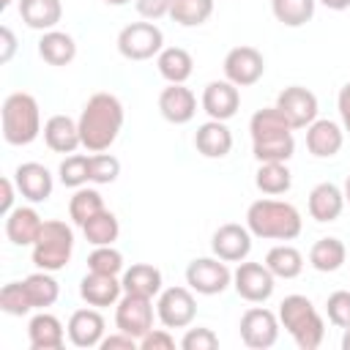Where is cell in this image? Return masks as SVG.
Returning a JSON list of instances; mask_svg holds the SVG:
<instances>
[{"label": "cell", "mask_w": 350, "mask_h": 350, "mask_svg": "<svg viewBox=\"0 0 350 350\" xmlns=\"http://www.w3.org/2000/svg\"><path fill=\"white\" fill-rule=\"evenodd\" d=\"M134 5H137V14H139L142 19L156 22V19H161V16L170 14L172 0H134Z\"/></svg>", "instance_id": "obj_47"}, {"label": "cell", "mask_w": 350, "mask_h": 350, "mask_svg": "<svg viewBox=\"0 0 350 350\" xmlns=\"http://www.w3.org/2000/svg\"><path fill=\"white\" fill-rule=\"evenodd\" d=\"M82 232H85V241L93 243V246H112L120 235V221L112 211H98L93 219H88L82 224Z\"/></svg>", "instance_id": "obj_34"}, {"label": "cell", "mask_w": 350, "mask_h": 350, "mask_svg": "<svg viewBox=\"0 0 350 350\" xmlns=\"http://www.w3.org/2000/svg\"><path fill=\"white\" fill-rule=\"evenodd\" d=\"M345 205H347V202H345V191H342L336 183H331V180L317 183V186L309 191V200H306L309 216H312L314 221H320V224L336 221V219L342 216Z\"/></svg>", "instance_id": "obj_21"}, {"label": "cell", "mask_w": 350, "mask_h": 350, "mask_svg": "<svg viewBox=\"0 0 350 350\" xmlns=\"http://www.w3.org/2000/svg\"><path fill=\"white\" fill-rule=\"evenodd\" d=\"M14 183H16L19 194H22L27 202H33V205L46 202V200L52 197V189H55L52 172H49L44 164H38V161H25V164H19V167L14 170Z\"/></svg>", "instance_id": "obj_17"}, {"label": "cell", "mask_w": 350, "mask_h": 350, "mask_svg": "<svg viewBox=\"0 0 350 350\" xmlns=\"http://www.w3.org/2000/svg\"><path fill=\"white\" fill-rule=\"evenodd\" d=\"M279 314H273L271 309L265 306H252L241 314V323H238V331H241V342L252 350H268L276 345L279 339Z\"/></svg>", "instance_id": "obj_10"}, {"label": "cell", "mask_w": 350, "mask_h": 350, "mask_svg": "<svg viewBox=\"0 0 350 350\" xmlns=\"http://www.w3.org/2000/svg\"><path fill=\"white\" fill-rule=\"evenodd\" d=\"M41 227H44V219L33 205H16L5 216V238L14 246H33Z\"/></svg>", "instance_id": "obj_23"}, {"label": "cell", "mask_w": 350, "mask_h": 350, "mask_svg": "<svg viewBox=\"0 0 350 350\" xmlns=\"http://www.w3.org/2000/svg\"><path fill=\"white\" fill-rule=\"evenodd\" d=\"M159 112L167 123L183 126L197 115V96L186 85H167L159 93Z\"/></svg>", "instance_id": "obj_19"}, {"label": "cell", "mask_w": 350, "mask_h": 350, "mask_svg": "<svg viewBox=\"0 0 350 350\" xmlns=\"http://www.w3.org/2000/svg\"><path fill=\"white\" fill-rule=\"evenodd\" d=\"M153 298L148 295H134V293H123L120 301L115 304V328L134 336L137 342L153 328Z\"/></svg>", "instance_id": "obj_9"}, {"label": "cell", "mask_w": 350, "mask_h": 350, "mask_svg": "<svg viewBox=\"0 0 350 350\" xmlns=\"http://www.w3.org/2000/svg\"><path fill=\"white\" fill-rule=\"evenodd\" d=\"M252 153L257 161H290L295 153V137L284 134L276 139H265V142H252Z\"/></svg>", "instance_id": "obj_40"}, {"label": "cell", "mask_w": 350, "mask_h": 350, "mask_svg": "<svg viewBox=\"0 0 350 350\" xmlns=\"http://www.w3.org/2000/svg\"><path fill=\"white\" fill-rule=\"evenodd\" d=\"M345 260H347L345 243H342L339 238H331V235L314 241L312 249H309V265H312L314 271H320V273H334V271H339V268L345 265Z\"/></svg>", "instance_id": "obj_32"}, {"label": "cell", "mask_w": 350, "mask_h": 350, "mask_svg": "<svg viewBox=\"0 0 350 350\" xmlns=\"http://www.w3.org/2000/svg\"><path fill=\"white\" fill-rule=\"evenodd\" d=\"M246 227L262 241H295L304 230V219L293 202L262 197L246 208Z\"/></svg>", "instance_id": "obj_2"}, {"label": "cell", "mask_w": 350, "mask_h": 350, "mask_svg": "<svg viewBox=\"0 0 350 350\" xmlns=\"http://www.w3.org/2000/svg\"><path fill=\"white\" fill-rule=\"evenodd\" d=\"M200 104H202V109L211 120H224L227 123L241 109V90L230 79H213L202 88Z\"/></svg>", "instance_id": "obj_15"}, {"label": "cell", "mask_w": 350, "mask_h": 350, "mask_svg": "<svg viewBox=\"0 0 350 350\" xmlns=\"http://www.w3.org/2000/svg\"><path fill=\"white\" fill-rule=\"evenodd\" d=\"M314 5H317V0H271V11H273L276 22H282L284 27H301V25L312 22Z\"/></svg>", "instance_id": "obj_36"}, {"label": "cell", "mask_w": 350, "mask_h": 350, "mask_svg": "<svg viewBox=\"0 0 350 350\" xmlns=\"http://www.w3.org/2000/svg\"><path fill=\"white\" fill-rule=\"evenodd\" d=\"M178 345H180L183 350H216V347H219V336H216L211 328L197 325V328H186V334L180 336Z\"/></svg>", "instance_id": "obj_45"}, {"label": "cell", "mask_w": 350, "mask_h": 350, "mask_svg": "<svg viewBox=\"0 0 350 350\" xmlns=\"http://www.w3.org/2000/svg\"><path fill=\"white\" fill-rule=\"evenodd\" d=\"M38 55L49 66H68L77 57V41H74L71 33H63L57 27L46 30L38 38Z\"/></svg>", "instance_id": "obj_29"}, {"label": "cell", "mask_w": 350, "mask_h": 350, "mask_svg": "<svg viewBox=\"0 0 350 350\" xmlns=\"http://www.w3.org/2000/svg\"><path fill=\"white\" fill-rule=\"evenodd\" d=\"M156 68L170 85H186V79L194 71V57L183 46H164L156 55Z\"/></svg>", "instance_id": "obj_28"}, {"label": "cell", "mask_w": 350, "mask_h": 350, "mask_svg": "<svg viewBox=\"0 0 350 350\" xmlns=\"http://www.w3.org/2000/svg\"><path fill=\"white\" fill-rule=\"evenodd\" d=\"M232 287L235 293L249 304H265L276 290V276L268 271L265 262H238L232 271Z\"/></svg>", "instance_id": "obj_11"}, {"label": "cell", "mask_w": 350, "mask_h": 350, "mask_svg": "<svg viewBox=\"0 0 350 350\" xmlns=\"http://www.w3.org/2000/svg\"><path fill=\"white\" fill-rule=\"evenodd\" d=\"M345 145V129L331 118H317L306 126V148L314 159H331Z\"/></svg>", "instance_id": "obj_20"}, {"label": "cell", "mask_w": 350, "mask_h": 350, "mask_svg": "<svg viewBox=\"0 0 350 350\" xmlns=\"http://www.w3.org/2000/svg\"><path fill=\"white\" fill-rule=\"evenodd\" d=\"M98 347H101V350H137V347H139V342H137L134 336L123 334V331H115V334L104 336Z\"/></svg>", "instance_id": "obj_48"}, {"label": "cell", "mask_w": 350, "mask_h": 350, "mask_svg": "<svg viewBox=\"0 0 350 350\" xmlns=\"http://www.w3.org/2000/svg\"><path fill=\"white\" fill-rule=\"evenodd\" d=\"M22 282H25V290H27V295L33 301V309H46L60 298V284L52 276V271H41L38 268L36 273L25 276Z\"/></svg>", "instance_id": "obj_35"}, {"label": "cell", "mask_w": 350, "mask_h": 350, "mask_svg": "<svg viewBox=\"0 0 350 350\" xmlns=\"http://www.w3.org/2000/svg\"><path fill=\"white\" fill-rule=\"evenodd\" d=\"M221 68H224V79H230L235 88H252L265 74V57H262L260 49H254L249 44H241V46H232L224 55Z\"/></svg>", "instance_id": "obj_12"}, {"label": "cell", "mask_w": 350, "mask_h": 350, "mask_svg": "<svg viewBox=\"0 0 350 350\" xmlns=\"http://www.w3.org/2000/svg\"><path fill=\"white\" fill-rule=\"evenodd\" d=\"M276 109L287 118V123L293 129H306L317 120V112H320V104H317V96L304 88V85H290L284 88L279 96H276Z\"/></svg>", "instance_id": "obj_13"}, {"label": "cell", "mask_w": 350, "mask_h": 350, "mask_svg": "<svg viewBox=\"0 0 350 350\" xmlns=\"http://www.w3.org/2000/svg\"><path fill=\"white\" fill-rule=\"evenodd\" d=\"M194 148L205 159H224L232 150V131L224 120H205L194 131Z\"/></svg>", "instance_id": "obj_24"}, {"label": "cell", "mask_w": 350, "mask_h": 350, "mask_svg": "<svg viewBox=\"0 0 350 350\" xmlns=\"http://www.w3.org/2000/svg\"><path fill=\"white\" fill-rule=\"evenodd\" d=\"M213 14V0H172L170 16L180 27H200L211 19Z\"/></svg>", "instance_id": "obj_37"}, {"label": "cell", "mask_w": 350, "mask_h": 350, "mask_svg": "<svg viewBox=\"0 0 350 350\" xmlns=\"http://www.w3.org/2000/svg\"><path fill=\"white\" fill-rule=\"evenodd\" d=\"M0 189H3V197H0V213L3 216H8L16 205H14V200H16V183H14V178H3L0 180Z\"/></svg>", "instance_id": "obj_51"}, {"label": "cell", "mask_w": 350, "mask_h": 350, "mask_svg": "<svg viewBox=\"0 0 350 350\" xmlns=\"http://www.w3.org/2000/svg\"><path fill=\"white\" fill-rule=\"evenodd\" d=\"M104 3H107V5H129L131 0H104Z\"/></svg>", "instance_id": "obj_55"}, {"label": "cell", "mask_w": 350, "mask_h": 350, "mask_svg": "<svg viewBox=\"0 0 350 350\" xmlns=\"http://www.w3.org/2000/svg\"><path fill=\"white\" fill-rule=\"evenodd\" d=\"M342 350H350V325H347L345 334H342Z\"/></svg>", "instance_id": "obj_53"}, {"label": "cell", "mask_w": 350, "mask_h": 350, "mask_svg": "<svg viewBox=\"0 0 350 350\" xmlns=\"http://www.w3.org/2000/svg\"><path fill=\"white\" fill-rule=\"evenodd\" d=\"M120 282H123V293L148 295V298H156L164 290L161 271L156 265H150V262H134L131 268H126L120 273Z\"/></svg>", "instance_id": "obj_26"}, {"label": "cell", "mask_w": 350, "mask_h": 350, "mask_svg": "<svg viewBox=\"0 0 350 350\" xmlns=\"http://www.w3.org/2000/svg\"><path fill=\"white\" fill-rule=\"evenodd\" d=\"M57 178L68 189L88 186L90 183V156H85V153H68L60 161V167H57Z\"/></svg>", "instance_id": "obj_39"}, {"label": "cell", "mask_w": 350, "mask_h": 350, "mask_svg": "<svg viewBox=\"0 0 350 350\" xmlns=\"http://www.w3.org/2000/svg\"><path fill=\"white\" fill-rule=\"evenodd\" d=\"M11 3H14V0H0V5H3V8H8Z\"/></svg>", "instance_id": "obj_56"}, {"label": "cell", "mask_w": 350, "mask_h": 350, "mask_svg": "<svg viewBox=\"0 0 350 350\" xmlns=\"http://www.w3.org/2000/svg\"><path fill=\"white\" fill-rule=\"evenodd\" d=\"M66 336L68 334H66L63 323L46 309L33 314L27 323V342L33 350H60L66 345Z\"/></svg>", "instance_id": "obj_22"}, {"label": "cell", "mask_w": 350, "mask_h": 350, "mask_svg": "<svg viewBox=\"0 0 350 350\" xmlns=\"http://www.w3.org/2000/svg\"><path fill=\"white\" fill-rule=\"evenodd\" d=\"M19 16L30 30H55L63 19V3L60 0H19Z\"/></svg>", "instance_id": "obj_27"}, {"label": "cell", "mask_w": 350, "mask_h": 350, "mask_svg": "<svg viewBox=\"0 0 350 350\" xmlns=\"http://www.w3.org/2000/svg\"><path fill=\"white\" fill-rule=\"evenodd\" d=\"M88 271L120 276L126 271L123 268V254L115 246H93V252L88 254Z\"/></svg>", "instance_id": "obj_42"}, {"label": "cell", "mask_w": 350, "mask_h": 350, "mask_svg": "<svg viewBox=\"0 0 350 350\" xmlns=\"http://www.w3.org/2000/svg\"><path fill=\"white\" fill-rule=\"evenodd\" d=\"M164 49V33L159 25L148 22H131L118 33V52L126 60H150Z\"/></svg>", "instance_id": "obj_6"}, {"label": "cell", "mask_w": 350, "mask_h": 350, "mask_svg": "<svg viewBox=\"0 0 350 350\" xmlns=\"http://www.w3.org/2000/svg\"><path fill=\"white\" fill-rule=\"evenodd\" d=\"M186 284L197 295H221L227 287H232V271L216 254L197 257L186 265Z\"/></svg>", "instance_id": "obj_8"}, {"label": "cell", "mask_w": 350, "mask_h": 350, "mask_svg": "<svg viewBox=\"0 0 350 350\" xmlns=\"http://www.w3.org/2000/svg\"><path fill=\"white\" fill-rule=\"evenodd\" d=\"M317 3H323V5L331 8V11H345V8H350V0H317Z\"/></svg>", "instance_id": "obj_52"}, {"label": "cell", "mask_w": 350, "mask_h": 350, "mask_svg": "<svg viewBox=\"0 0 350 350\" xmlns=\"http://www.w3.org/2000/svg\"><path fill=\"white\" fill-rule=\"evenodd\" d=\"M123 120H126V112H123V104L115 93H107V90L93 93L77 118L82 148L90 153L109 150L112 142L118 139L120 129H123Z\"/></svg>", "instance_id": "obj_1"}, {"label": "cell", "mask_w": 350, "mask_h": 350, "mask_svg": "<svg viewBox=\"0 0 350 350\" xmlns=\"http://www.w3.org/2000/svg\"><path fill=\"white\" fill-rule=\"evenodd\" d=\"M265 265L276 279H295L304 271V254L290 243H279L268 249Z\"/></svg>", "instance_id": "obj_33"}, {"label": "cell", "mask_w": 350, "mask_h": 350, "mask_svg": "<svg viewBox=\"0 0 350 350\" xmlns=\"http://www.w3.org/2000/svg\"><path fill=\"white\" fill-rule=\"evenodd\" d=\"M98 211H104V197L96 191V189H74L71 200H68V216L77 227H82L88 219H93Z\"/></svg>", "instance_id": "obj_38"}, {"label": "cell", "mask_w": 350, "mask_h": 350, "mask_svg": "<svg viewBox=\"0 0 350 350\" xmlns=\"http://www.w3.org/2000/svg\"><path fill=\"white\" fill-rule=\"evenodd\" d=\"M44 142L49 150L55 153H74L79 145H82V137H79V123L68 115H52L46 123H44Z\"/></svg>", "instance_id": "obj_25"}, {"label": "cell", "mask_w": 350, "mask_h": 350, "mask_svg": "<svg viewBox=\"0 0 350 350\" xmlns=\"http://www.w3.org/2000/svg\"><path fill=\"white\" fill-rule=\"evenodd\" d=\"M252 232L246 224L227 221L221 224L211 238V252L224 262H243L252 252Z\"/></svg>", "instance_id": "obj_14"}, {"label": "cell", "mask_w": 350, "mask_h": 350, "mask_svg": "<svg viewBox=\"0 0 350 350\" xmlns=\"http://www.w3.org/2000/svg\"><path fill=\"white\" fill-rule=\"evenodd\" d=\"M120 175V159L112 156V153H93L90 156V183H98V186H107V183H115Z\"/></svg>", "instance_id": "obj_43"}, {"label": "cell", "mask_w": 350, "mask_h": 350, "mask_svg": "<svg viewBox=\"0 0 350 350\" xmlns=\"http://www.w3.org/2000/svg\"><path fill=\"white\" fill-rule=\"evenodd\" d=\"M0 309L11 317H22L27 312H33V301L25 290V282H8L0 290Z\"/></svg>", "instance_id": "obj_41"}, {"label": "cell", "mask_w": 350, "mask_h": 350, "mask_svg": "<svg viewBox=\"0 0 350 350\" xmlns=\"http://www.w3.org/2000/svg\"><path fill=\"white\" fill-rule=\"evenodd\" d=\"M342 191H345V202L350 205V172H347V178H345V186H342Z\"/></svg>", "instance_id": "obj_54"}, {"label": "cell", "mask_w": 350, "mask_h": 350, "mask_svg": "<svg viewBox=\"0 0 350 350\" xmlns=\"http://www.w3.org/2000/svg\"><path fill=\"white\" fill-rule=\"evenodd\" d=\"M123 295V282L112 273H96V271H88L79 282V298L88 304V306H96V309H104V306H115Z\"/></svg>", "instance_id": "obj_18"}, {"label": "cell", "mask_w": 350, "mask_h": 350, "mask_svg": "<svg viewBox=\"0 0 350 350\" xmlns=\"http://www.w3.org/2000/svg\"><path fill=\"white\" fill-rule=\"evenodd\" d=\"M16 55V36L8 25L0 27V63H11V57Z\"/></svg>", "instance_id": "obj_49"}, {"label": "cell", "mask_w": 350, "mask_h": 350, "mask_svg": "<svg viewBox=\"0 0 350 350\" xmlns=\"http://www.w3.org/2000/svg\"><path fill=\"white\" fill-rule=\"evenodd\" d=\"M325 314L336 328L350 325V290H334L325 298Z\"/></svg>", "instance_id": "obj_44"}, {"label": "cell", "mask_w": 350, "mask_h": 350, "mask_svg": "<svg viewBox=\"0 0 350 350\" xmlns=\"http://www.w3.org/2000/svg\"><path fill=\"white\" fill-rule=\"evenodd\" d=\"M33 265L41 271H63L74 254V230L60 219H44V227L36 238Z\"/></svg>", "instance_id": "obj_5"}, {"label": "cell", "mask_w": 350, "mask_h": 350, "mask_svg": "<svg viewBox=\"0 0 350 350\" xmlns=\"http://www.w3.org/2000/svg\"><path fill=\"white\" fill-rule=\"evenodd\" d=\"M295 129L287 123V118L273 107H262L252 115L249 120V134H252V142H265V139H276V137H284V134H293Z\"/></svg>", "instance_id": "obj_30"}, {"label": "cell", "mask_w": 350, "mask_h": 350, "mask_svg": "<svg viewBox=\"0 0 350 350\" xmlns=\"http://www.w3.org/2000/svg\"><path fill=\"white\" fill-rule=\"evenodd\" d=\"M0 123H3V139L8 145H16V148L30 145L44 131L38 101L25 90L5 96L3 109H0Z\"/></svg>", "instance_id": "obj_4"}, {"label": "cell", "mask_w": 350, "mask_h": 350, "mask_svg": "<svg viewBox=\"0 0 350 350\" xmlns=\"http://www.w3.org/2000/svg\"><path fill=\"white\" fill-rule=\"evenodd\" d=\"M107 323L101 317V312L96 306H85V309H77L71 312L68 317V325H66V334H68V342L74 347H98L101 339L107 336Z\"/></svg>", "instance_id": "obj_16"}, {"label": "cell", "mask_w": 350, "mask_h": 350, "mask_svg": "<svg viewBox=\"0 0 350 350\" xmlns=\"http://www.w3.org/2000/svg\"><path fill=\"white\" fill-rule=\"evenodd\" d=\"M336 109H339V120H342L345 134H350V82H345V85L339 88V96H336Z\"/></svg>", "instance_id": "obj_50"}, {"label": "cell", "mask_w": 350, "mask_h": 350, "mask_svg": "<svg viewBox=\"0 0 350 350\" xmlns=\"http://www.w3.org/2000/svg\"><path fill=\"white\" fill-rule=\"evenodd\" d=\"M156 317L164 328H189L197 317V298L194 290L186 287H164L156 295Z\"/></svg>", "instance_id": "obj_7"}, {"label": "cell", "mask_w": 350, "mask_h": 350, "mask_svg": "<svg viewBox=\"0 0 350 350\" xmlns=\"http://www.w3.org/2000/svg\"><path fill=\"white\" fill-rule=\"evenodd\" d=\"M172 347H175V336L170 334V328H150L139 339V350H172Z\"/></svg>", "instance_id": "obj_46"}, {"label": "cell", "mask_w": 350, "mask_h": 350, "mask_svg": "<svg viewBox=\"0 0 350 350\" xmlns=\"http://www.w3.org/2000/svg\"><path fill=\"white\" fill-rule=\"evenodd\" d=\"M276 314H279L282 328L293 336V342H295L301 350H317V347L323 345L325 323H323L317 306H314L306 295H301V293L284 295Z\"/></svg>", "instance_id": "obj_3"}, {"label": "cell", "mask_w": 350, "mask_h": 350, "mask_svg": "<svg viewBox=\"0 0 350 350\" xmlns=\"http://www.w3.org/2000/svg\"><path fill=\"white\" fill-rule=\"evenodd\" d=\"M254 186L268 197L287 194L293 186V172L287 170V161H260L254 172Z\"/></svg>", "instance_id": "obj_31"}]
</instances>
